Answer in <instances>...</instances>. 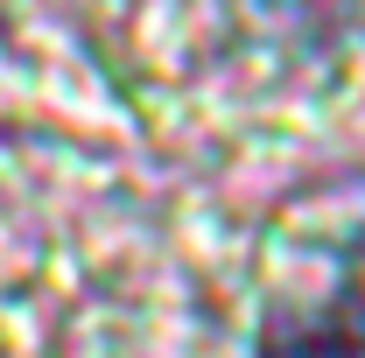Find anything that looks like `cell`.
Segmentation results:
<instances>
[{"mask_svg": "<svg viewBox=\"0 0 365 358\" xmlns=\"http://www.w3.org/2000/svg\"><path fill=\"white\" fill-rule=\"evenodd\" d=\"M260 7H274L288 29H295V21H359L365 14L359 0H260Z\"/></svg>", "mask_w": 365, "mask_h": 358, "instance_id": "obj_1", "label": "cell"}]
</instances>
